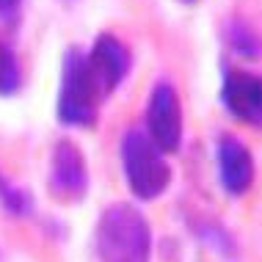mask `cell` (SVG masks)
Masks as SVG:
<instances>
[{
	"mask_svg": "<svg viewBox=\"0 0 262 262\" xmlns=\"http://www.w3.org/2000/svg\"><path fill=\"white\" fill-rule=\"evenodd\" d=\"M97 251L105 262H149L152 232L136 204L116 202L100 215Z\"/></svg>",
	"mask_w": 262,
	"mask_h": 262,
	"instance_id": "6da1fadb",
	"label": "cell"
},
{
	"mask_svg": "<svg viewBox=\"0 0 262 262\" xmlns=\"http://www.w3.org/2000/svg\"><path fill=\"white\" fill-rule=\"evenodd\" d=\"M100 86L89 67V55L77 47H69L61 61V86L55 116L67 127H91L97 122V105H100Z\"/></svg>",
	"mask_w": 262,
	"mask_h": 262,
	"instance_id": "7a4b0ae2",
	"label": "cell"
},
{
	"mask_svg": "<svg viewBox=\"0 0 262 262\" xmlns=\"http://www.w3.org/2000/svg\"><path fill=\"white\" fill-rule=\"evenodd\" d=\"M122 171L138 199H158L171 182V168L144 130H130L122 138Z\"/></svg>",
	"mask_w": 262,
	"mask_h": 262,
	"instance_id": "3957f363",
	"label": "cell"
},
{
	"mask_svg": "<svg viewBox=\"0 0 262 262\" xmlns=\"http://www.w3.org/2000/svg\"><path fill=\"white\" fill-rule=\"evenodd\" d=\"M146 136L163 155L182 146V100L171 80H158L146 102Z\"/></svg>",
	"mask_w": 262,
	"mask_h": 262,
	"instance_id": "277c9868",
	"label": "cell"
},
{
	"mask_svg": "<svg viewBox=\"0 0 262 262\" xmlns=\"http://www.w3.org/2000/svg\"><path fill=\"white\" fill-rule=\"evenodd\" d=\"M50 190L63 202H77L89 190V166L80 146L69 138L55 141L50 155Z\"/></svg>",
	"mask_w": 262,
	"mask_h": 262,
	"instance_id": "5b68a950",
	"label": "cell"
},
{
	"mask_svg": "<svg viewBox=\"0 0 262 262\" xmlns=\"http://www.w3.org/2000/svg\"><path fill=\"white\" fill-rule=\"evenodd\" d=\"M221 102L232 119L251 127H262V75L246 69L224 72Z\"/></svg>",
	"mask_w": 262,
	"mask_h": 262,
	"instance_id": "8992f818",
	"label": "cell"
},
{
	"mask_svg": "<svg viewBox=\"0 0 262 262\" xmlns=\"http://www.w3.org/2000/svg\"><path fill=\"white\" fill-rule=\"evenodd\" d=\"M86 55L102 94H111L122 86V80L130 72V50L124 47V41H119L113 33H100Z\"/></svg>",
	"mask_w": 262,
	"mask_h": 262,
	"instance_id": "52a82bcc",
	"label": "cell"
},
{
	"mask_svg": "<svg viewBox=\"0 0 262 262\" xmlns=\"http://www.w3.org/2000/svg\"><path fill=\"white\" fill-rule=\"evenodd\" d=\"M218 177L229 196H243L254 182V158L249 146L235 136H221L218 141Z\"/></svg>",
	"mask_w": 262,
	"mask_h": 262,
	"instance_id": "ba28073f",
	"label": "cell"
},
{
	"mask_svg": "<svg viewBox=\"0 0 262 262\" xmlns=\"http://www.w3.org/2000/svg\"><path fill=\"white\" fill-rule=\"evenodd\" d=\"M229 47L235 50L237 55H243V58H259L262 55V36L249 23H243V19H232L229 23Z\"/></svg>",
	"mask_w": 262,
	"mask_h": 262,
	"instance_id": "9c48e42d",
	"label": "cell"
},
{
	"mask_svg": "<svg viewBox=\"0 0 262 262\" xmlns=\"http://www.w3.org/2000/svg\"><path fill=\"white\" fill-rule=\"evenodd\" d=\"M23 86V72H19V61L9 45L0 41V97L17 94Z\"/></svg>",
	"mask_w": 262,
	"mask_h": 262,
	"instance_id": "30bf717a",
	"label": "cell"
},
{
	"mask_svg": "<svg viewBox=\"0 0 262 262\" xmlns=\"http://www.w3.org/2000/svg\"><path fill=\"white\" fill-rule=\"evenodd\" d=\"M0 204L11 212V215H28L31 212V196L23 188L11 185L6 177H0Z\"/></svg>",
	"mask_w": 262,
	"mask_h": 262,
	"instance_id": "8fae6325",
	"label": "cell"
},
{
	"mask_svg": "<svg viewBox=\"0 0 262 262\" xmlns=\"http://www.w3.org/2000/svg\"><path fill=\"white\" fill-rule=\"evenodd\" d=\"M19 9H23V0H0V23L14 25L19 19Z\"/></svg>",
	"mask_w": 262,
	"mask_h": 262,
	"instance_id": "7c38bea8",
	"label": "cell"
},
{
	"mask_svg": "<svg viewBox=\"0 0 262 262\" xmlns=\"http://www.w3.org/2000/svg\"><path fill=\"white\" fill-rule=\"evenodd\" d=\"M180 3H196V0H180Z\"/></svg>",
	"mask_w": 262,
	"mask_h": 262,
	"instance_id": "4fadbf2b",
	"label": "cell"
}]
</instances>
